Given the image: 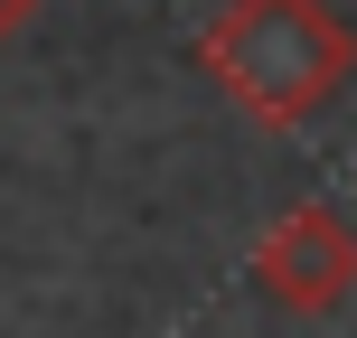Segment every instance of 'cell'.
Here are the masks:
<instances>
[{"instance_id":"cell-2","label":"cell","mask_w":357,"mask_h":338,"mask_svg":"<svg viewBox=\"0 0 357 338\" xmlns=\"http://www.w3.org/2000/svg\"><path fill=\"white\" fill-rule=\"evenodd\" d=\"M254 282H264L273 310H291V320H320V310H339L357 291V226L329 197H301V207H282L264 226V245H254Z\"/></svg>"},{"instance_id":"cell-1","label":"cell","mask_w":357,"mask_h":338,"mask_svg":"<svg viewBox=\"0 0 357 338\" xmlns=\"http://www.w3.org/2000/svg\"><path fill=\"white\" fill-rule=\"evenodd\" d=\"M197 66L264 132H291L339 104V85L357 75V29L329 0H226L197 38Z\"/></svg>"},{"instance_id":"cell-3","label":"cell","mask_w":357,"mask_h":338,"mask_svg":"<svg viewBox=\"0 0 357 338\" xmlns=\"http://www.w3.org/2000/svg\"><path fill=\"white\" fill-rule=\"evenodd\" d=\"M38 10H47V0H0V47H10V38H19V29H29V19H38Z\"/></svg>"}]
</instances>
